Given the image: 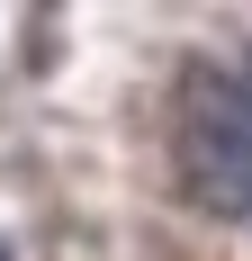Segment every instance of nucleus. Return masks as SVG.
I'll list each match as a JSON object with an SVG mask.
<instances>
[{
    "instance_id": "2",
    "label": "nucleus",
    "mask_w": 252,
    "mask_h": 261,
    "mask_svg": "<svg viewBox=\"0 0 252 261\" xmlns=\"http://www.w3.org/2000/svg\"><path fill=\"white\" fill-rule=\"evenodd\" d=\"M243 90H252V63H243Z\"/></svg>"
},
{
    "instance_id": "1",
    "label": "nucleus",
    "mask_w": 252,
    "mask_h": 261,
    "mask_svg": "<svg viewBox=\"0 0 252 261\" xmlns=\"http://www.w3.org/2000/svg\"><path fill=\"white\" fill-rule=\"evenodd\" d=\"M171 171L189 189L198 216H252V90L225 72H189L180 81V117H171Z\"/></svg>"
},
{
    "instance_id": "3",
    "label": "nucleus",
    "mask_w": 252,
    "mask_h": 261,
    "mask_svg": "<svg viewBox=\"0 0 252 261\" xmlns=\"http://www.w3.org/2000/svg\"><path fill=\"white\" fill-rule=\"evenodd\" d=\"M0 261H9V243H0Z\"/></svg>"
}]
</instances>
